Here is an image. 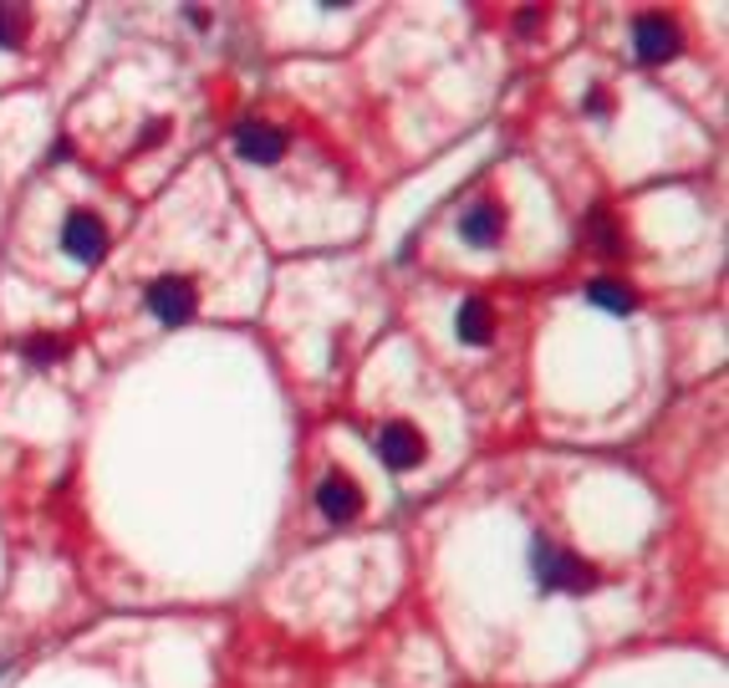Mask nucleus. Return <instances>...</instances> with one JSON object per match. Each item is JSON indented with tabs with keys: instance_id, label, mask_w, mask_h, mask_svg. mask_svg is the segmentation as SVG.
<instances>
[{
	"instance_id": "f3484780",
	"label": "nucleus",
	"mask_w": 729,
	"mask_h": 688,
	"mask_svg": "<svg viewBox=\"0 0 729 688\" xmlns=\"http://www.w3.org/2000/svg\"><path fill=\"white\" fill-rule=\"evenodd\" d=\"M189 21H194V27L204 31V27H210V11H204V6H189Z\"/></svg>"
},
{
	"instance_id": "f8f14e48",
	"label": "nucleus",
	"mask_w": 729,
	"mask_h": 688,
	"mask_svg": "<svg viewBox=\"0 0 729 688\" xmlns=\"http://www.w3.org/2000/svg\"><path fill=\"white\" fill-rule=\"evenodd\" d=\"M21 358L36 362V368H52V362L66 358V337H56V331H36V337L21 342Z\"/></svg>"
},
{
	"instance_id": "2eb2a0df",
	"label": "nucleus",
	"mask_w": 729,
	"mask_h": 688,
	"mask_svg": "<svg viewBox=\"0 0 729 688\" xmlns=\"http://www.w3.org/2000/svg\"><path fill=\"white\" fill-rule=\"evenodd\" d=\"M541 21H546V11L541 6H526V11L516 15V27H520V36H536V31H541Z\"/></svg>"
},
{
	"instance_id": "ddd939ff",
	"label": "nucleus",
	"mask_w": 729,
	"mask_h": 688,
	"mask_svg": "<svg viewBox=\"0 0 729 688\" xmlns=\"http://www.w3.org/2000/svg\"><path fill=\"white\" fill-rule=\"evenodd\" d=\"M27 36H31V11L27 6H0V46L15 52Z\"/></svg>"
},
{
	"instance_id": "f03ea898",
	"label": "nucleus",
	"mask_w": 729,
	"mask_h": 688,
	"mask_svg": "<svg viewBox=\"0 0 729 688\" xmlns=\"http://www.w3.org/2000/svg\"><path fill=\"white\" fill-rule=\"evenodd\" d=\"M148 311L159 321H169V327H184L189 317L199 311V292H194V281L189 276H159L154 286H148Z\"/></svg>"
},
{
	"instance_id": "20e7f679",
	"label": "nucleus",
	"mask_w": 729,
	"mask_h": 688,
	"mask_svg": "<svg viewBox=\"0 0 729 688\" xmlns=\"http://www.w3.org/2000/svg\"><path fill=\"white\" fill-rule=\"evenodd\" d=\"M62 251L72 255V261H82V265H97V255L107 251V225H103V214H93V210H72V214H66V225H62Z\"/></svg>"
},
{
	"instance_id": "1a4fd4ad",
	"label": "nucleus",
	"mask_w": 729,
	"mask_h": 688,
	"mask_svg": "<svg viewBox=\"0 0 729 688\" xmlns=\"http://www.w3.org/2000/svg\"><path fill=\"white\" fill-rule=\"evenodd\" d=\"M454 331H459L464 347H490V337H495V306L485 301V296H469V301L459 306V317H454Z\"/></svg>"
},
{
	"instance_id": "0eeeda50",
	"label": "nucleus",
	"mask_w": 729,
	"mask_h": 688,
	"mask_svg": "<svg viewBox=\"0 0 729 688\" xmlns=\"http://www.w3.org/2000/svg\"><path fill=\"white\" fill-rule=\"evenodd\" d=\"M235 154L251 163H276L286 154V133L276 123H261V118H245L235 128Z\"/></svg>"
},
{
	"instance_id": "9b49d317",
	"label": "nucleus",
	"mask_w": 729,
	"mask_h": 688,
	"mask_svg": "<svg viewBox=\"0 0 729 688\" xmlns=\"http://www.w3.org/2000/svg\"><path fill=\"white\" fill-rule=\"evenodd\" d=\"M582 235L592 240V245H596L602 255H623V230H617V220H612V214L602 210V204H596V210L582 220Z\"/></svg>"
},
{
	"instance_id": "4468645a",
	"label": "nucleus",
	"mask_w": 729,
	"mask_h": 688,
	"mask_svg": "<svg viewBox=\"0 0 729 688\" xmlns=\"http://www.w3.org/2000/svg\"><path fill=\"white\" fill-rule=\"evenodd\" d=\"M163 133H169V123H163V118H154L144 133H138V144H133V154H144V148H159V144H163Z\"/></svg>"
},
{
	"instance_id": "39448f33",
	"label": "nucleus",
	"mask_w": 729,
	"mask_h": 688,
	"mask_svg": "<svg viewBox=\"0 0 729 688\" xmlns=\"http://www.w3.org/2000/svg\"><path fill=\"white\" fill-rule=\"evenodd\" d=\"M317 510L331 520V526H352V520L362 516V485L352 475H327L317 485Z\"/></svg>"
},
{
	"instance_id": "f257e3e1",
	"label": "nucleus",
	"mask_w": 729,
	"mask_h": 688,
	"mask_svg": "<svg viewBox=\"0 0 729 688\" xmlns=\"http://www.w3.org/2000/svg\"><path fill=\"white\" fill-rule=\"evenodd\" d=\"M541 551H536V576H541L546 592H571V596H582L596 586V567L592 561H582L577 551H561V546L551 541H536Z\"/></svg>"
},
{
	"instance_id": "dca6fc26",
	"label": "nucleus",
	"mask_w": 729,
	"mask_h": 688,
	"mask_svg": "<svg viewBox=\"0 0 729 688\" xmlns=\"http://www.w3.org/2000/svg\"><path fill=\"white\" fill-rule=\"evenodd\" d=\"M587 107H592V113H608V93H602V87H592V93H587Z\"/></svg>"
},
{
	"instance_id": "9d476101",
	"label": "nucleus",
	"mask_w": 729,
	"mask_h": 688,
	"mask_svg": "<svg viewBox=\"0 0 729 688\" xmlns=\"http://www.w3.org/2000/svg\"><path fill=\"white\" fill-rule=\"evenodd\" d=\"M587 301H596L602 311H612V317H633L637 311V292L623 286V281H612V276L592 281V286H587Z\"/></svg>"
},
{
	"instance_id": "7ed1b4c3",
	"label": "nucleus",
	"mask_w": 729,
	"mask_h": 688,
	"mask_svg": "<svg viewBox=\"0 0 729 688\" xmlns=\"http://www.w3.org/2000/svg\"><path fill=\"white\" fill-rule=\"evenodd\" d=\"M633 46L643 62H674V56L684 52V31H678L663 11H643L633 21Z\"/></svg>"
},
{
	"instance_id": "6e6552de",
	"label": "nucleus",
	"mask_w": 729,
	"mask_h": 688,
	"mask_svg": "<svg viewBox=\"0 0 729 688\" xmlns=\"http://www.w3.org/2000/svg\"><path fill=\"white\" fill-rule=\"evenodd\" d=\"M459 235H464V245H475V251H490V245H500L505 210H500V204H490V199L469 204V210H464V220H459Z\"/></svg>"
},
{
	"instance_id": "423d86ee",
	"label": "nucleus",
	"mask_w": 729,
	"mask_h": 688,
	"mask_svg": "<svg viewBox=\"0 0 729 688\" xmlns=\"http://www.w3.org/2000/svg\"><path fill=\"white\" fill-rule=\"evenodd\" d=\"M372 449H378V459H383L393 475H409L413 464L424 459V438H419L413 424H383L378 438H372Z\"/></svg>"
}]
</instances>
